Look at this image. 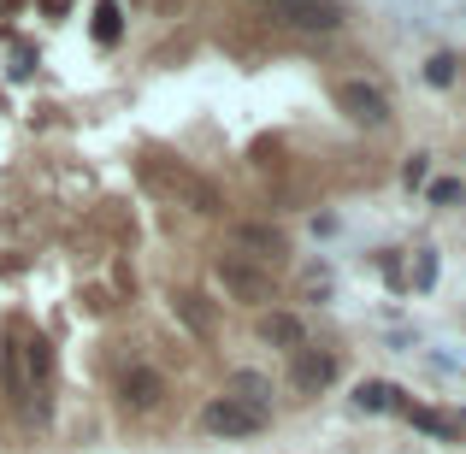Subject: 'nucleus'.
<instances>
[{"label": "nucleus", "mask_w": 466, "mask_h": 454, "mask_svg": "<svg viewBox=\"0 0 466 454\" xmlns=\"http://www.w3.org/2000/svg\"><path fill=\"white\" fill-rule=\"evenodd\" d=\"M260 6H278V0H260Z\"/></svg>", "instance_id": "18"}, {"label": "nucleus", "mask_w": 466, "mask_h": 454, "mask_svg": "<svg viewBox=\"0 0 466 454\" xmlns=\"http://www.w3.org/2000/svg\"><path fill=\"white\" fill-rule=\"evenodd\" d=\"M18 360L30 366L35 378H47V372H54V348H47V337H30V342H18Z\"/></svg>", "instance_id": "12"}, {"label": "nucleus", "mask_w": 466, "mask_h": 454, "mask_svg": "<svg viewBox=\"0 0 466 454\" xmlns=\"http://www.w3.org/2000/svg\"><path fill=\"white\" fill-rule=\"evenodd\" d=\"M425 177H431V166H425V154H413L408 166H401V183H408V189H420Z\"/></svg>", "instance_id": "16"}, {"label": "nucleus", "mask_w": 466, "mask_h": 454, "mask_svg": "<svg viewBox=\"0 0 466 454\" xmlns=\"http://www.w3.org/2000/svg\"><path fill=\"white\" fill-rule=\"evenodd\" d=\"M425 77H431L437 89H449V83H455V59H449V54H437L431 66H425Z\"/></svg>", "instance_id": "15"}, {"label": "nucleus", "mask_w": 466, "mask_h": 454, "mask_svg": "<svg viewBox=\"0 0 466 454\" xmlns=\"http://www.w3.org/2000/svg\"><path fill=\"white\" fill-rule=\"evenodd\" d=\"M431 201H437V207H455V201H461V183H455V177L431 183Z\"/></svg>", "instance_id": "17"}, {"label": "nucleus", "mask_w": 466, "mask_h": 454, "mask_svg": "<svg viewBox=\"0 0 466 454\" xmlns=\"http://www.w3.org/2000/svg\"><path fill=\"white\" fill-rule=\"evenodd\" d=\"M213 272H218V284H225V296H237V301H266L272 296V277H266L260 266H248L242 254H225Z\"/></svg>", "instance_id": "4"}, {"label": "nucleus", "mask_w": 466, "mask_h": 454, "mask_svg": "<svg viewBox=\"0 0 466 454\" xmlns=\"http://www.w3.org/2000/svg\"><path fill=\"white\" fill-rule=\"evenodd\" d=\"M278 18L296 24V30H337L342 0H278Z\"/></svg>", "instance_id": "7"}, {"label": "nucleus", "mask_w": 466, "mask_h": 454, "mask_svg": "<svg viewBox=\"0 0 466 454\" xmlns=\"http://www.w3.org/2000/svg\"><path fill=\"white\" fill-rule=\"evenodd\" d=\"M118 401H125L130 413H154L159 401H166V378H159L154 366H130L125 384H118Z\"/></svg>", "instance_id": "5"}, {"label": "nucleus", "mask_w": 466, "mask_h": 454, "mask_svg": "<svg viewBox=\"0 0 466 454\" xmlns=\"http://www.w3.org/2000/svg\"><path fill=\"white\" fill-rule=\"evenodd\" d=\"M354 408H360V413H396L401 408V389L390 384V378H366V384L354 389Z\"/></svg>", "instance_id": "8"}, {"label": "nucleus", "mask_w": 466, "mask_h": 454, "mask_svg": "<svg viewBox=\"0 0 466 454\" xmlns=\"http://www.w3.org/2000/svg\"><path fill=\"white\" fill-rule=\"evenodd\" d=\"M201 425L213 437H254V431H266V408H248V401H237V396H218V401H207Z\"/></svg>", "instance_id": "3"}, {"label": "nucleus", "mask_w": 466, "mask_h": 454, "mask_svg": "<svg viewBox=\"0 0 466 454\" xmlns=\"http://www.w3.org/2000/svg\"><path fill=\"white\" fill-rule=\"evenodd\" d=\"M230 248L242 254V260H260V266H278L289 254V237L278 225H254V218H237L230 225Z\"/></svg>", "instance_id": "2"}, {"label": "nucleus", "mask_w": 466, "mask_h": 454, "mask_svg": "<svg viewBox=\"0 0 466 454\" xmlns=\"http://www.w3.org/2000/svg\"><path fill=\"white\" fill-rule=\"evenodd\" d=\"M95 35H101V42H113V35H118V6H113V0L95 6Z\"/></svg>", "instance_id": "14"}, {"label": "nucleus", "mask_w": 466, "mask_h": 454, "mask_svg": "<svg viewBox=\"0 0 466 454\" xmlns=\"http://www.w3.org/2000/svg\"><path fill=\"white\" fill-rule=\"evenodd\" d=\"M337 106L354 118V125H366V130H384L390 125V95L378 89V83H366V77L337 83Z\"/></svg>", "instance_id": "1"}, {"label": "nucleus", "mask_w": 466, "mask_h": 454, "mask_svg": "<svg viewBox=\"0 0 466 454\" xmlns=\"http://www.w3.org/2000/svg\"><path fill=\"white\" fill-rule=\"evenodd\" d=\"M171 313H177L195 337H213V313H207V301L195 296V289H177V296H171Z\"/></svg>", "instance_id": "10"}, {"label": "nucleus", "mask_w": 466, "mask_h": 454, "mask_svg": "<svg viewBox=\"0 0 466 454\" xmlns=\"http://www.w3.org/2000/svg\"><path fill=\"white\" fill-rule=\"evenodd\" d=\"M0 372H6V396H12V401H24V360H18V348L0 354Z\"/></svg>", "instance_id": "13"}, {"label": "nucleus", "mask_w": 466, "mask_h": 454, "mask_svg": "<svg viewBox=\"0 0 466 454\" xmlns=\"http://www.w3.org/2000/svg\"><path fill=\"white\" fill-rule=\"evenodd\" d=\"M230 396H237V401H248V408H266L272 384H266L260 372H230Z\"/></svg>", "instance_id": "11"}, {"label": "nucleus", "mask_w": 466, "mask_h": 454, "mask_svg": "<svg viewBox=\"0 0 466 454\" xmlns=\"http://www.w3.org/2000/svg\"><path fill=\"white\" fill-rule=\"evenodd\" d=\"M260 337L272 342V348H289V354H296L301 342H308V330H301L296 313H266V318H260Z\"/></svg>", "instance_id": "9"}, {"label": "nucleus", "mask_w": 466, "mask_h": 454, "mask_svg": "<svg viewBox=\"0 0 466 454\" xmlns=\"http://www.w3.org/2000/svg\"><path fill=\"white\" fill-rule=\"evenodd\" d=\"M289 378H296L301 396H319V389L337 378V354H330V348H308V342H301V348H296V366H289Z\"/></svg>", "instance_id": "6"}]
</instances>
